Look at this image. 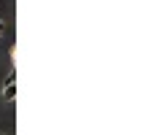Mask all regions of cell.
<instances>
[{
	"label": "cell",
	"mask_w": 149,
	"mask_h": 135,
	"mask_svg": "<svg viewBox=\"0 0 149 135\" xmlns=\"http://www.w3.org/2000/svg\"><path fill=\"white\" fill-rule=\"evenodd\" d=\"M14 97H16V84H6V89H3V100L11 103Z\"/></svg>",
	"instance_id": "1"
},
{
	"label": "cell",
	"mask_w": 149,
	"mask_h": 135,
	"mask_svg": "<svg viewBox=\"0 0 149 135\" xmlns=\"http://www.w3.org/2000/svg\"><path fill=\"white\" fill-rule=\"evenodd\" d=\"M3 30H6V24H3V19H0V35H3Z\"/></svg>",
	"instance_id": "2"
}]
</instances>
